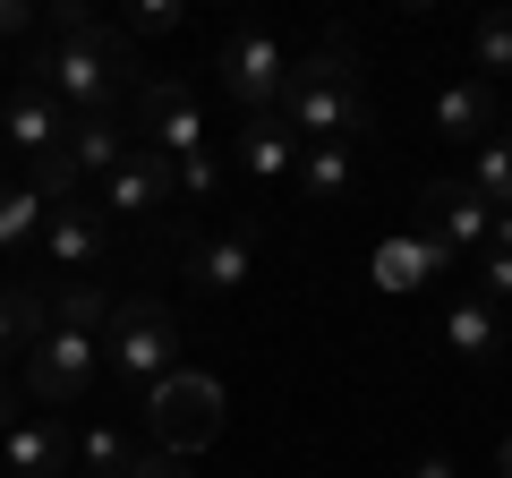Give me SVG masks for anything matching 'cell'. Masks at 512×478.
Segmentation results:
<instances>
[{
    "instance_id": "33",
    "label": "cell",
    "mask_w": 512,
    "mask_h": 478,
    "mask_svg": "<svg viewBox=\"0 0 512 478\" xmlns=\"http://www.w3.org/2000/svg\"><path fill=\"white\" fill-rule=\"evenodd\" d=\"M69 478H86V470H69Z\"/></svg>"
},
{
    "instance_id": "24",
    "label": "cell",
    "mask_w": 512,
    "mask_h": 478,
    "mask_svg": "<svg viewBox=\"0 0 512 478\" xmlns=\"http://www.w3.org/2000/svg\"><path fill=\"white\" fill-rule=\"evenodd\" d=\"M470 60H478V69H495V77H512V9L478 18V35H470Z\"/></svg>"
},
{
    "instance_id": "2",
    "label": "cell",
    "mask_w": 512,
    "mask_h": 478,
    "mask_svg": "<svg viewBox=\"0 0 512 478\" xmlns=\"http://www.w3.org/2000/svg\"><path fill=\"white\" fill-rule=\"evenodd\" d=\"M282 129L299 137V146H359L367 129H376V111H367L359 94V60H350V43H316L308 60H291V86H282Z\"/></svg>"
},
{
    "instance_id": "1",
    "label": "cell",
    "mask_w": 512,
    "mask_h": 478,
    "mask_svg": "<svg viewBox=\"0 0 512 478\" xmlns=\"http://www.w3.org/2000/svg\"><path fill=\"white\" fill-rule=\"evenodd\" d=\"M128 69H137V52L120 43V26L94 18L86 0H60V9H52V43L26 60V77H35L69 120H103V111H120Z\"/></svg>"
},
{
    "instance_id": "28",
    "label": "cell",
    "mask_w": 512,
    "mask_h": 478,
    "mask_svg": "<svg viewBox=\"0 0 512 478\" xmlns=\"http://www.w3.org/2000/svg\"><path fill=\"white\" fill-rule=\"evenodd\" d=\"M128 478H197V470H188V461H171V453H154V444H137Z\"/></svg>"
},
{
    "instance_id": "19",
    "label": "cell",
    "mask_w": 512,
    "mask_h": 478,
    "mask_svg": "<svg viewBox=\"0 0 512 478\" xmlns=\"http://www.w3.org/2000/svg\"><path fill=\"white\" fill-rule=\"evenodd\" d=\"M350 180H359V146H299V188L316 205H333Z\"/></svg>"
},
{
    "instance_id": "25",
    "label": "cell",
    "mask_w": 512,
    "mask_h": 478,
    "mask_svg": "<svg viewBox=\"0 0 512 478\" xmlns=\"http://www.w3.org/2000/svg\"><path fill=\"white\" fill-rule=\"evenodd\" d=\"M419 274H427V239H419V231H410V239H393V248L376 257V282H384V291H410Z\"/></svg>"
},
{
    "instance_id": "18",
    "label": "cell",
    "mask_w": 512,
    "mask_h": 478,
    "mask_svg": "<svg viewBox=\"0 0 512 478\" xmlns=\"http://www.w3.org/2000/svg\"><path fill=\"white\" fill-rule=\"evenodd\" d=\"M43 214H52V197H43L35 180H0V265L26 257L43 239Z\"/></svg>"
},
{
    "instance_id": "12",
    "label": "cell",
    "mask_w": 512,
    "mask_h": 478,
    "mask_svg": "<svg viewBox=\"0 0 512 478\" xmlns=\"http://www.w3.org/2000/svg\"><path fill=\"white\" fill-rule=\"evenodd\" d=\"M0 129H9V146H18L26 163L43 171V163H52V154H60V129H69V111H60L52 94L35 86V77H18V94L0 103Z\"/></svg>"
},
{
    "instance_id": "26",
    "label": "cell",
    "mask_w": 512,
    "mask_h": 478,
    "mask_svg": "<svg viewBox=\"0 0 512 478\" xmlns=\"http://www.w3.org/2000/svg\"><path fill=\"white\" fill-rule=\"evenodd\" d=\"M470 299H487V308H504V299H512V257H504V248L478 257V291H470Z\"/></svg>"
},
{
    "instance_id": "23",
    "label": "cell",
    "mask_w": 512,
    "mask_h": 478,
    "mask_svg": "<svg viewBox=\"0 0 512 478\" xmlns=\"http://www.w3.org/2000/svg\"><path fill=\"white\" fill-rule=\"evenodd\" d=\"M180 26H188V9H180V0H128L120 43H163V35H180Z\"/></svg>"
},
{
    "instance_id": "16",
    "label": "cell",
    "mask_w": 512,
    "mask_h": 478,
    "mask_svg": "<svg viewBox=\"0 0 512 478\" xmlns=\"http://www.w3.org/2000/svg\"><path fill=\"white\" fill-rule=\"evenodd\" d=\"M248 274H256V239L248 231H205L188 248V282H205V291H239Z\"/></svg>"
},
{
    "instance_id": "3",
    "label": "cell",
    "mask_w": 512,
    "mask_h": 478,
    "mask_svg": "<svg viewBox=\"0 0 512 478\" xmlns=\"http://www.w3.org/2000/svg\"><path fill=\"white\" fill-rule=\"evenodd\" d=\"M103 368H111V385H120L128 402L146 410V393L180 376V316H171L154 291L111 299V325H103Z\"/></svg>"
},
{
    "instance_id": "20",
    "label": "cell",
    "mask_w": 512,
    "mask_h": 478,
    "mask_svg": "<svg viewBox=\"0 0 512 478\" xmlns=\"http://www.w3.org/2000/svg\"><path fill=\"white\" fill-rule=\"evenodd\" d=\"M43 299H52V325H77V333H103L111 325V291L103 282H43Z\"/></svg>"
},
{
    "instance_id": "17",
    "label": "cell",
    "mask_w": 512,
    "mask_h": 478,
    "mask_svg": "<svg viewBox=\"0 0 512 478\" xmlns=\"http://www.w3.org/2000/svg\"><path fill=\"white\" fill-rule=\"evenodd\" d=\"M444 342H453L470 368H495V359H504V316H495L487 299H453V308H444Z\"/></svg>"
},
{
    "instance_id": "9",
    "label": "cell",
    "mask_w": 512,
    "mask_h": 478,
    "mask_svg": "<svg viewBox=\"0 0 512 478\" xmlns=\"http://www.w3.org/2000/svg\"><path fill=\"white\" fill-rule=\"evenodd\" d=\"M0 470L9 478H69L77 470V427L60 410H18L0 436Z\"/></svg>"
},
{
    "instance_id": "11",
    "label": "cell",
    "mask_w": 512,
    "mask_h": 478,
    "mask_svg": "<svg viewBox=\"0 0 512 478\" xmlns=\"http://www.w3.org/2000/svg\"><path fill=\"white\" fill-rule=\"evenodd\" d=\"M487 222H495V205L478 197L470 180H427V197H419V231H436L453 257L487 248Z\"/></svg>"
},
{
    "instance_id": "32",
    "label": "cell",
    "mask_w": 512,
    "mask_h": 478,
    "mask_svg": "<svg viewBox=\"0 0 512 478\" xmlns=\"http://www.w3.org/2000/svg\"><path fill=\"white\" fill-rule=\"evenodd\" d=\"M495 470H504V478H512V436H504V453H495Z\"/></svg>"
},
{
    "instance_id": "15",
    "label": "cell",
    "mask_w": 512,
    "mask_h": 478,
    "mask_svg": "<svg viewBox=\"0 0 512 478\" xmlns=\"http://www.w3.org/2000/svg\"><path fill=\"white\" fill-rule=\"evenodd\" d=\"M239 171H248L256 188H274V180L299 171V137L282 129V111H256L248 129H239Z\"/></svg>"
},
{
    "instance_id": "7",
    "label": "cell",
    "mask_w": 512,
    "mask_h": 478,
    "mask_svg": "<svg viewBox=\"0 0 512 478\" xmlns=\"http://www.w3.org/2000/svg\"><path fill=\"white\" fill-rule=\"evenodd\" d=\"M137 146H154L163 163H188V154L214 146V120H205L197 86H180V77H154V86H137Z\"/></svg>"
},
{
    "instance_id": "27",
    "label": "cell",
    "mask_w": 512,
    "mask_h": 478,
    "mask_svg": "<svg viewBox=\"0 0 512 478\" xmlns=\"http://www.w3.org/2000/svg\"><path fill=\"white\" fill-rule=\"evenodd\" d=\"M214 188H222V154L205 146V154H188V163H180V197H214Z\"/></svg>"
},
{
    "instance_id": "10",
    "label": "cell",
    "mask_w": 512,
    "mask_h": 478,
    "mask_svg": "<svg viewBox=\"0 0 512 478\" xmlns=\"http://www.w3.org/2000/svg\"><path fill=\"white\" fill-rule=\"evenodd\" d=\"M86 197L103 205V222H111V214H154V205L180 197V163H163L154 146H128L120 171H111V180H94Z\"/></svg>"
},
{
    "instance_id": "5",
    "label": "cell",
    "mask_w": 512,
    "mask_h": 478,
    "mask_svg": "<svg viewBox=\"0 0 512 478\" xmlns=\"http://www.w3.org/2000/svg\"><path fill=\"white\" fill-rule=\"evenodd\" d=\"M103 376V333H77V325H43V342L18 359V385L35 410H69L86 402V385Z\"/></svg>"
},
{
    "instance_id": "22",
    "label": "cell",
    "mask_w": 512,
    "mask_h": 478,
    "mask_svg": "<svg viewBox=\"0 0 512 478\" xmlns=\"http://www.w3.org/2000/svg\"><path fill=\"white\" fill-rule=\"evenodd\" d=\"M128 461H137V444H128L120 427H86V436H77V470L86 478H128Z\"/></svg>"
},
{
    "instance_id": "21",
    "label": "cell",
    "mask_w": 512,
    "mask_h": 478,
    "mask_svg": "<svg viewBox=\"0 0 512 478\" xmlns=\"http://www.w3.org/2000/svg\"><path fill=\"white\" fill-rule=\"evenodd\" d=\"M470 188L495 205V214L512 205V129H495L487 146H478V163H470Z\"/></svg>"
},
{
    "instance_id": "31",
    "label": "cell",
    "mask_w": 512,
    "mask_h": 478,
    "mask_svg": "<svg viewBox=\"0 0 512 478\" xmlns=\"http://www.w3.org/2000/svg\"><path fill=\"white\" fill-rule=\"evenodd\" d=\"M9 419H18V385L0 376V436H9Z\"/></svg>"
},
{
    "instance_id": "30",
    "label": "cell",
    "mask_w": 512,
    "mask_h": 478,
    "mask_svg": "<svg viewBox=\"0 0 512 478\" xmlns=\"http://www.w3.org/2000/svg\"><path fill=\"white\" fill-rule=\"evenodd\" d=\"M410 478H461V470H453V453H419V461H410Z\"/></svg>"
},
{
    "instance_id": "4",
    "label": "cell",
    "mask_w": 512,
    "mask_h": 478,
    "mask_svg": "<svg viewBox=\"0 0 512 478\" xmlns=\"http://www.w3.org/2000/svg\"><path fill=\"white\" fill-rule=\"evenodd\" d=\"M214 436H222V385H214V376L180 368L171 385H154V393H146V444H154V453L197 461Z\"/></svg>"
},
{
    "instance_id": "6",
    "label": "cell",
    "mask_w": 512,
    "mask_h": 478,
    "mask_svg": "<svg viewBox=\"0 0 512 478\" xmlns=\"http://www.w3.org/2000/svg\"><path fill=\"white\" fill-rule=\"evenodd\" d=\"M214 86L231 94L248 120H256V111H274L282 86H291V43H282L274 26H231L222 52H214Z\"/></svg>"
},
{
    "instance_id": "29",
    "label": "cell",
    "mask_w": 512,
    "mask_h": 478,
    "mask_svg": "<svg viewBox=\"0 0 512 478\" xmlns=\"http://www.w3.org/2000/svg\"><path fill=\"white\" fill-rule=\"evenodd\" d=\"M26 26H35V9L26 0H0V43H26Z\"/></svg>"
},
{
    "instance_id": "8",
    "label": "cell",
    "mask_w": 512,
    "mask_h": 478,
    "mask_svg": "<svg viewBox=\"0 0 512 478\" xmlns=\"http://www.w3.org/2000/svg\"><path fill=\"white\" fill-rule=\"evenodd\" d=\"M43 274L52 282H86V265H103V248H111V222H103V205L77 188V197H52V214H43Z\"/></svg>"
},
{
    "instance_id": "14",
    "label": "cell",
    "mask_w": 512,
    "mask_h": 478,
    "mask_svg": "<svg viewBox=\"0 0 512 478\" xmlns=\"http://www.w3.org/2000/svg\"><path fill=\"white\" fill-rule=\"evenodd\" d=\"M43 325H52V299H43V282H0V376H9L26 350L43 342Z\"/></svg>"
},
{
    "instance_id": "13",
    "label": "cell",
    "mask_w": 512,
    "mask_h": 478,
    "mask_svg": "<svg viewBox=\"0 0 512 478\" xmlns=\"http://www.w3.org/2000/svg\"><path fill=\"white\" fill-rule=\"evenodd\" d=\"M427 129L453 137V146H487L495 137V86L487 77H453V86L427 103Z\"/></svg>"
}]
</instances>
